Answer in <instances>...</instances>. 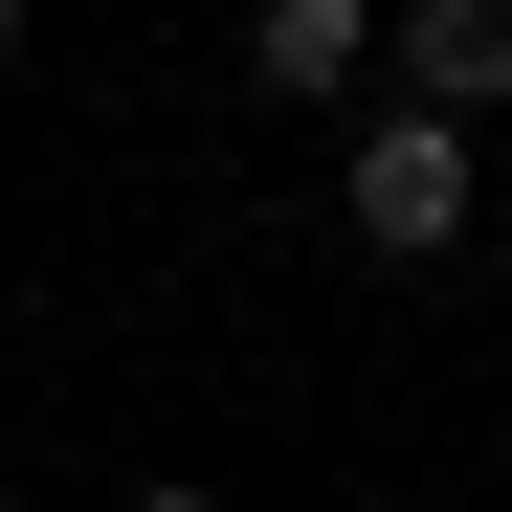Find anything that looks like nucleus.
I'll list each match as a JSON object with an SVG mask.
<instances>
[{"label":"nucleus","mask_w":512,"mask_h":512,"mask_svg":"<svg viewBox=\"0 0 512 512\" xmlns=\"http://www.w3.org/2000/svg\"><path fill=\"white\" fill-rule=\"evenodd\" d=\"M334 223H357L379 268H446V245H468V134H446V112H379V134H357V201H334Z\"/></svg>","instance_id":"1"},{"label":"nucleus","mask_w":512,"mask_h":512,"mask_svg":"<svg viewBox=\"0 0 512 512\" xmlns=\"http://www.w3.org/2000/svg\"><path fill=\"white\" fill-rule=\"evenodd\" d=\"M357 67H401V23H357V0H268L245 23V90H290V112H357Z\"/></svg>","instance_id":"2"},{"label":"nucleus","mask_w":512,"mask_h":512,"mask_svg":"<svg viewBox=\"0 0 512 512\" xmlns=\"http://www.w3.org/2000/svg\"><path fill=\"white\" fill-rule=\"evenodd\" d=\"M401 112H512V0H401Z\"/></svg>","instance_id":"3"},{"label":"nucleus","mask_w":512,"mask_h":512,"mask_svg":"<svg viewBox=\"0 0 512 512\" xmlns=\"http://www.w3.org/2000/svg\"><path fill=\"white\" fill-rule=\"evenodd\" d=\"M134 512H223V490H134Z\"/></svg>","instance_id":"4"},{"label":"nucleus","mask_w":512,"mask_h":512,"mask_svg":"<svg viewBox=\"0 0 512 512\" xmlns=\"http://www.w3.org/2000/svg\"><path fill=\"white\" fill-rule=\"evenodd\" d=\"M0 67H23V0H0Z\"/></svg>","instance_id":"5"}]
</instances>
